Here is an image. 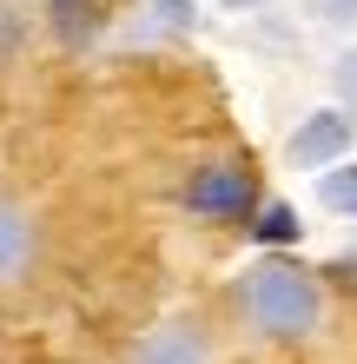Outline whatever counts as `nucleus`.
<instances>
[{
	"label": "nucleus",
	"mask_w": 357,
	"mask_h": 364,
	"mask_svg": "<svg viewBox=\"0 0 357 364\" xmlns=\"http://www.w3.org/2000/svg\"><path fill=\"white\" fill-rule=\"evenodd\" d=\"M20 259H27V225H20V212L0 205V285L20 272Z\"/></svg>",
	"instance_id": "6"
},
{
	"label": "nucleus",
	"mask_w": 357,
	"mask_h": 364,
	"mask_svg": "<svg viewBox=\"0 0 357 364\" xmlns=\"http://www.w3.org/2000/svg\"><path fill=\"white\" fill-rule=\"evenodd\" d=\"M133 364H205V338L185 331V325H165V331H153V338L139 345Z\"/></svg>",
	"instance_id": "5"
},
{
	"label": "nucleus",
	"mask_w": 357,
	"mask_h": 364,
	"mask_svg": "<svg viewBox=\"0 0 357 364\" xmlns=\"http://www.w3.org/2000/svg\"><path fill=\"white\" fill-rule=\"evenodd\" d=\"M318 20H357V0H311Z\"/></svg>",
	"instance_id": "9"
},
{
	"label": "nucleus",
	"mask_w": 357,
	"mask_h": 364,
	"mask_svg": "<svg viewBox=\"0 0 357 364\" xmlns=\"http://www.w3.org/2000/svg\"><path fill=\"white\" fill-rule=\"evenodd\" d=\"M245 311H251V325L271 331V338H304V331H318V285H311V272L298 265H285V259H258L245 272Z\"/></svg>",
	"instance_id": "1"
},
{
	"label": "nucleus",
	"mask_w": 357,
	"mask_h": 364,
	"mask_svg": "<svg viewBox=\"0 0 357 364\" xmlns=\"http://www.w3.org/2000/svg\"><path fill=\"white\" fill-rule=\"evenodd\" d=\"M47 27L60 47H87L106 27V14H99V0H47Z\"/></svg>",
	"instance_id": "4"
},
{
	"label": "nucleus",
	"mask_w": 357,
	"mask_h": 364,
	"mask_svg": "<svg viewBox=\"0 0 357 364\" xmlns=\"http://www.w3.org/2000/svg\"><path fill=\"white\" fill-rule=\"evenodd\" d=\"M338 87H344V93H351V106H357V53L344 60V67H338Z\"/></svg>",
	"instance_id": "10"
},
{
	"label": "nucleus",
	"mask_w": 357,
	"mask_h": 364,
	"mask_svg": "<svg viewBox=\"0 0 357 364\" xmlns=\"http://www.w3.org/2000/svg\"><path fill=\"white\" fill-rule=\"evenodd\" d=\"M318 199L331 212H357V166H331V173L318 179Z\"/></svg>",
	"instance_id": "7"
},
{
	"label": "nucleus",
	"mask_w": 357,
	"mask_h": 364,
	"mask_svg": "<svg viewBox=\"0 0 357 364\" xmlns=\"http://www.w3.org/2000/svg\"><path fill=\"white\" fill-rule=\"evenodd\" d=\"M251 232H258L265 245H291V239H298L304 225H298V212H291V205H265V212H258V225H251Z\"/></svg>",
	"instance_id": "8"
},
{
	"label": "nucleus",
	"mask_w": 357,
	"mask_h": 364,
	"mask_svg": "<svg viewBox=\"0 0 357 364\" xmlns=\"http://www.w3.org/2000/svg\"><path fill=\"white\" fill-rule=\"evenodd\" d=\"M351 133H357L351 113H311L298 133H291V166H311V173L338 166V159L351 153Z\"/></svg>",
	"instance_id": "3"
},
{
	"label": "nucleus",
	"mask_w": 357,
	"mask_h": 364,
	"mask_svg": "<svg viewBox=\"0 0 357 364\" xmlns=\"http://www.w3.org/2000/svg\"><path fill=\"white\" fill-rule=\"evenodd\" d=\"M251 199H258V186H251V173H238V166H205V173H192V186H185V205L205 212V219H238V212H251Z\"/></svg>",
	"instance_id": "2"
}]
</instances>
